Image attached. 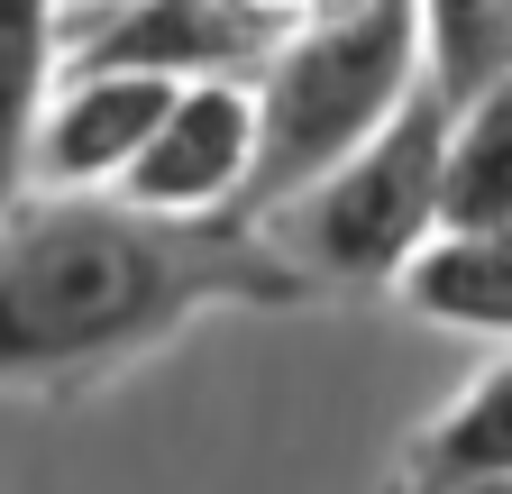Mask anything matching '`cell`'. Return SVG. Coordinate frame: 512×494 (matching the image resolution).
Wrapping results in <instances>:
<instances>
[{"mask_svg": "<svg viewBox=\"0 0 512 494\" xmlns=\"http://www.w3.org/2000/svg\"><path fill=\"white\" fill-rule=\"evenodd\" d=\"M311 284L238 211L28 193L0 220V394H92L211 312H311Z\"/></svg>", "mask_w": 512, "mask_h": 494, "instance_id": "6da1fadb", "label": "cell"}, {"mask_svg": "<svg viewBox=\"0 0 512 494\" xmlns=\"http://www.w3.org/2000/svg\"><path fill=\"white\" fill-rule=\"evenodd\" d=\"M412 83H421L412 0H320L311 19H293L266 74L247 83L256 165H247L238 220H266L275 202H293L320 165H339L366 129H384Z\"/></svg>", "mask_w": 512, "mask_h": 494, "instance_id": "7a4b0ae2", "label": "cell"}, {"mask_svg": "<svg viewBox=\"0 0 512 494\" xmlns=\"http://www.w3.org/2000/svg\"><path fill=\"white\" fill-rule=\"evenodd\" d=\"M439 138H448V101L430 83H412L384 129H366L339 165H320L256 229L302 266V284L320 302L330 293H394V275L439 238Z\"/></svg>", "mask_w": 512, "mask_h": 494, "instance_id": "3957f363", "label": "cell"}, {"mask_svg": "<svg viewBox=\"0 0 512 494\" xmlns=\"http://www.w3.org/2000/svg\"><path fill=\"white\" fill-rule=\"evenodd\" d=\"M293 10L275 0H64L55 74H156V83H256Z\"/></svg>", "mask_w": 512, "mask_h": 494, "instance_id": "277c9868", "label": "cell"}, {"mask_svg": "<svg viewBox=\"0 0 512 494\" xmlns=\"http://www.w3.org/2000/svg\"><path fill=\"white\" fill-rule=\"evenodd\" d=\"M247 165H256V101L247 83H174L165 110H156V129L138 147V165L119 174V193L138 202V211H238L247 193Z\"/></svg>", "mask_w": 512, "mask_h": 494, "instance_id": "5b68a950", "label": "cell"}, {"mask_svg": "<svg viewBox=\"0 0 512 494\" xmlns=\"http://www.w3.org/2000/svg\"><path fill=\"white\" fill-rule=\"evenodd\" d=\"M174 83L156 74H55V101L28 147V193H119Z\"/></svg>", "mask_w": 512, "mask_h": 494, "instance_id": "8992f818", "label": "cell"}, {"mask_svg": "<svg viewBox=\"0 0 512 494\" xmlns=\"http://www.w3.org/2000/svg\"><path fill=\"white\" fill-rule=\"evenodd\" d=\"M403 312L430 330H467V339H503L512 348V229H476V238H430L421 257L394 275Z\"/></svg>", "mask_w": 512, "mask_h": 494, "instance_id": "52a82bcc", "label": "cell"}, {"mask_svg": "<svg viewBox=\"0 0 512 494\" xmlns=\"http://www.w3.org/2000/svg\"><path fill=\"white\" fill-rule=\"evenodd\" d=\"M512 229V74L448 110L439 138V238Z\"/></svg>", "mask_w": 512, "mask_h": 494, "instance_id": "ba28073f", "label": "cell"}, {"mask_svg": "<svg viewBox=\"0 0 512 494\" xmlns=\"http://www.w3.org/2000/svg\"><path fill=\"white\" fill-rule=\"evenodd\" d=\"M55 10L64 0H0V220L28 202V147L55 101Z\"/></svg>", "mask_w": 512, "mask_h": 494, "instance_id": "9c48e42d", "label": "cell"}, {"mask_svg": "<svg viewBox=\"0 0 512 494\" xmlns=\"http://www.w3.org/2000/svg\"><path fill=\"white\" fill-rule=\"evenodd\" d=\"M421 19V83L458 110L512 74V10L503 0H412Z\"/></svg>", "mask_w": 512, "mask_h": 494, "instance_id": "30bf717a", "label": "cell"}, {"mask_svg": "<svg viewBox=\"0 0 512 494\" xmlns=\"http://www.w3.org/2000/svg\"><path fill=\"white\" fill-rule=\"evenodd\" d=\"M503 10H512V0H503Z\"/></svg>", "mask_w": 512, "mask_h": 494, "instance_id": "8fae6325", "label": "cell"}]
</instances>
